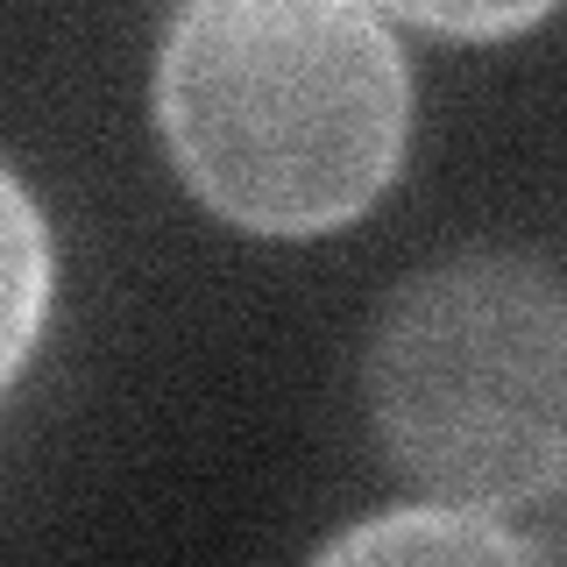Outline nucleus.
<instances>
[{"label":"nucleus","mask_w":567,"mask_h":567,"mask_svg":"<svg viewBox=\"0 0 567 567\" xmlns=\"http://www.w3.org/2000/svg\"><path fill=\"white\" fill-rule=\"evenodd\" d=\"M377 8L404 14V22L433 29V35H461V43H496V35H518L539 14H554L560 0H377Z\"/></svg>","instance_id":"39448f33"},{"label":"nucleus","mask_w":567,"mask_h":567,"mask_svg":"<svg viewBox=\"0 0 567 567\" xmlns=\"http://www.w3.org/2000/svg\"><path fill=\"white\" fill-rule=\"evenodd\" d=\"M43 298H50V241H43V213H35L29 185L8 171V383L22 377L35 327H43Z\"/></svg>","instance_id":"20e7f679"},{"label":"nucleus","mask_w":567,"mask_h":567,"mask_svg":"<svg viewBox=\"0 0 567 567\" xmlns=\"http://www.w3.org/2000/svg\"><path fill=\"white\" fill-rule=\"evenodd\" d=\"M539 546L525 532L496 525V511L468 504H412L341 532L319 546V560H532Z\"/></svg>","instance_id":"7ed1b4c3"},{"label":"nucleus","mask_w":567,"mask_h":567,"mask_svg":"<svg viewBox=\"0 0 567 567\" xmlns=\"http://www.w3.org/2000/svg\"><path fill=\"white\" fill-rule=\"evenodd\" d=\"M383 454L440 504L525 511L567 483V284L525 256L419 270L369 341Z\"/></svg>","instance_id":"f03ea898"},{"label":"nucleus","mask_w":567,"mask_h":567,"mask_svg":"<svg viewBox=\"0 0 567 567\" xmlns=\"http://www.w3.org/2000/svg\"><path fill=\"white\" fill-rule=\"evenodd\" d=\"M156 128L227 227L327 235L398 177L412 71L377 0H185L156 58Z\"/></svg>","instance_id":"f257e3e1"}]
</instances>
